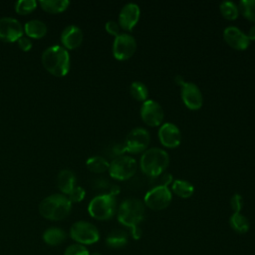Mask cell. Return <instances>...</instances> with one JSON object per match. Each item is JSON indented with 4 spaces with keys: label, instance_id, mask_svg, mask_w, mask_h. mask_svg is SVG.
Segmentation results:
<instances>
[{
    "label": "cell",
    "instance_id": "obj_10",
    "mask_svg": "<svg viewBox=\"0 0 255 255\" xmlns=\"http://www.w3.org/2000/svg\"><path fill=\"white\" fill-rule=\"evenodd\" d=\"M136 50V41L128 33H121L113 43V55L117 60L125 61L132 57Z\"/></svg>",
    "mask_w": 255,
    "mask_h": 255
},
{
    "label": "cell",
    "instance_id": "obj_35",
    "mask_svg": "<svg viewBox=\"0 0 255 255\" xmlns=\"http://www.w3.org/2000/svg\"><path fill=\"white\" fill-rule=\"evenodd\" d=\"M17 42H18L19 48H20L22 51H24V52H28V51H30L31 48H32V42H31V40H30L29 38H27V37L22 36Z\"/></svg>",
    "mask_w": 255,
    "mask_h": 255
},
{
    "label": "cell",
    "instance_id": "obj_30",
    "mask_svg": "<svg viewBox=\"0 0 255 255\" xmlns=\"http://www.w3.org/2000/svg\"><path fill=\"white\" fill-rule=\"evenodd\" d=\"M64 255H90V252L83 244L75 243L66 248Z\"/></svg>",
    "mask_w": 255,
    "mask_h": 255
},
{
    "label": "cell",
    "instance_id": "obj_3",
    "mask_svg": "<svg viewBox=\"0 0 255 255\" xmlns=\"http://www.w3.org/2000/svg\"><path fill=\"white\" fill-rule=\"evenodd\" d=\"M72 209V202L64 194H52L44 198L39 205L40 214L50 220L66 218Z\"/></svg>",
    "mask_w": 255,
    "mask_h": 255
},
{
    "label": "cell",
    "instance_id": "obj_6",
    "mask_svg": "<svg viewBox=\"0 0 255 255\" xmlns=\"http://www.w3.org/2000/svg\"><path fill=\"white\" fill-rule=\"evenodd\" d=\"M137 170V161L129 155H118L109 166L110 175L117 180H128Z\"/></svg>",
    "mask_w": 255,
    "mask_h": 255
},
{
    "label": "cell",
    "instance_id": "obj_32",
    "mask_svg": "<svg viewBox=\"0 0 255 255\" xmlns=\"http://www.w3.org/2000/svg\"><path fill=\"white\" fill-rule=\"evenodd\" d=\"M243 197L239 193H235L232 195L230 199V206L233 210V212H241V209L243 208Z\"/></svg>",
    "mask_w": 255,
    "mask_h": 255
},
{
    "label": "cell",
    "instance_id": "obj_1",
    "mask_svg": "<svg viewBox=\"0 0 255 255\" xmlns=\"http://www.w3.org/2000/svg\"><path fill=\"white\" fill-rule=\"evenodd\" d=\"M42 63L50 74L56 77H64L70 69L69 53L61 46H51L42 54Z\"/></svg>",
    "mask_w": 255,
    "mask_h": 255
},
{
    "label": "cell",
    "instance_id": "obj_14",
    "mask_svg": "<svg viewBox=\"0 0 255 255\" xmlns=\"http://www.w3.org/2000/svg\"><path fill=\"white\" fill-rule=\"evenodd\" d=\"M140 16V9L135 3L126 4L119 14V25L126 31L132 30L137 24Z\"/></svg>",
    "mask_w": 255,
    "mask_h": 255
},
{
    "label": "cell",
    "instance_id": "obj_19",
    "mask_svg": "<svg viewBox=\"0 0 255 255\" xmlns=\"http://www.w3.org/2000/svg\"><path fill=\"white\" fill-rule=\"evenodd\" d=\"M128 241V235L123 229H114L108 234L106 238L107 245L112 248L124 247L127 245Z\"/></svg>",
    "mask_w": 255,
    "mask_h": 255
},
{
    "label": "cell",
    "instance_id": "obj_27",
    "mask_svg": "<svg viewBox=\"0 0 255 255\" xmlns=\"http://www.w3.org/2000/svg\"><path fill=\"white\" fill-rule=\"evenodd\" d=\"M221 15L227 20H235L239 15L238 5L232 1H223L219 5Z\"/></svg>",
    "mask_w": 255,
    "mask_h": 255
},
{
    "label": "cell",
    "instance_id": "obj_11",
    "mask_svg": "<svg viewBox=\"0 0 255 255\" xmlns=\"http://www.w3.org/2000/svg\"><path fill=\"white\" fill-rule=\"evenodd\" d=\"M140 117L142 121L149 127L161 126L164 118L162 107L153 100H146L140 107Z\"/></svg>",
    "mask_w": 255,
    "mask_h": 255
},
{
    "label": "cell",
    "instance_id": "obj_20",
    "mask_svg": "<svg viewBox=\"0 0 255 255\" xmlns=\"http://www.w3.org/2000/svg\"><path fill=\"white\" fill-rule=\"evenodd\" d=\"M25 33L28 37L34 39H40L47 33V26L40 20H31L25 24Z\"/></svg>",
    "mask_w": 255,
    "mask_h": 255
},
{
    "label": "cell",
    "instance_id": "obj_36",
    "mask_svg": "<svg viewBox=\"0 0 255 255\" xmlns=\"http://www.w3.org/2000/svg\"><path fill=\"white\" fill-rule=\"evenodd\" d=\"M130 233H131V236L133 239H139L141 236V230H140L139 226L130 228Z\"/></svg>",
    "mask_w": 255,
    "mask_h": 255
},
{
    "label": "cell",
    "instance_id": "obj_5",
    "mask_svg": "<svg viewBox=\"0 0 255 255\" xmlns=\"http://www.w3.org/2000/svg\"><path fill=\"white\" fill-rule=\"evenodd\" d=\"M116 197L110 193L95 196L89 203L90 215L98 220H107L113 217L116 212Z\"/></svg>",
    "mask_w": 255,
    "mask_h": 255
},
{
    "label": "cell",
    "instance_id": "obj_8",
    "mask_svg": "<svg viewBox=\"0 0 255 255\" xmlns=\"http://www.w3.org/2000/svg\"><path fill=\"white\" fill-rule=\"evenodd\" d=\"M171 199L172 194L168 187L156 185L145 193L143 203L152 210H162L169 205Z\"/></svg>",
    "mask_w": 255,
    "mask_h": 255
},
{
    "label": "cell",
    "instance_id": "obj_7",
    "mask_svg": "<svg viewBox=\"0 0 255 255\" xmlns=\"http://www.w3.org/2000/svg\"><path fill=\"white\" fill-rule=\"evenodd\" d=\"M70 236L80 244H93L100 239L98 228L91 222L80 220L75 222L70 229Z\"/></svg>",
    "mask_w": 255,
    "mask_h": 255
},
{
    "label": "cell",
    "instance_id": "obj_31",
    "mask_svg": "<svg viewBox=\"0 0 255 255\" xmlns=\"http://www.w3.org/2000/svg\"><path fill=\"white\" fill-rule=\"evenodd\" d=\"M86 195V191L81 186H75L72 191L68 194V198L71 202H80L84 199Z\"/></svg>",
    "mask_w": 255,
    "mask_h": 255
},
{
    "label": "cell",
    "instance_id": "obj_23",
    "mask_svg": "<svg viewBox=\"0 0 255 255\" xmlns=\"http://www.w3.org/2000/svg\"><path fill=\"white\" fill-rule=\"evenodd\" d=\"M43 239L48 245H60L66 239V232L61 228L51 227L44 232Z\"/></svg>",
    "mask_w": 255,
    "mask_h": 255
},
{
    "label": "cell",
    "instance_id": "obj_21",
    "mask_svg": "<svg viewBox=\"0 0 255 255\" xmlns=\"http://www.w3.org/2000/svg\"><path fill=\"white\" fill-rule=\"evenodd\" d=\"M171 190L181 198H188L194 192L193 185L184 179H175L171 183Z\"/></svg>",
    "mask_w": 255,
    "mask_h": 255
},
{
    "label": "cell",
    "instance_id": "obj_40",
    "mask_svg": "<svg viewBox=\"0 0 255 255\" xmlns=\"http://www.w3.org/2000/svg\"><path fill=\"white\" fill-rule=\"evenodd\" d=\"M90 255H101V254H100V253H99V252H93V253H92V254H91V253H90Z\"/></svg>",
    "mask_w": 255,
    "mask_h": 255
},
{
    "label": "cell",
    "instance_id": "obj_34",
    "mask_svg": "<svg viewBox=\"0 0 255 255\" xmlns=\"http://www.w3.org/2000/svg\"><path fill=\"white\" fill-rule=\"evenodd\" d=\"M105 28H106V31H107L109 34L115 36V38L121 34V32H120V31H121V27H120L119 23L116 22V21H114V20L108 21V22L106 23V25H105Z\"/></svg>",
    "mask_w": 255,
    "mask_h": 255
},
{
    "label": "cell",
    "instance_id": "obj_13",
    "mask_svg": "<svg viewBox=\"0 0 255 255\" xmlns=\"http://www.w3.org/2000/svg\"><path fill=\"white\" fill-rule=\"evenodd\" d=\"M23 36V27L14 18H0V40L8 43L18 41Z\"/></svg>",
    "mask_w": 255,
    "mask_h": 255
},
{
    "label": "cell",
    "instance_id": "obj_26",
    "mask_svg": "<svg viewBox=\"0 0 255 255\" xmlns=\"http://www.w3.org/2000/svg\"><path fill=\"white\" fill-rule=\"evenodd\" d=\"M129 93L131 97L138 102H145L148 97L147 87L139 81H135L131 83L129 87Z\"/></svg>",
    "mask_w": 255,
    "mask_h": 255
},
{
    "label": "cell",
    "instance_id": "obj_4",
    "mask_svg": "<svg viewBox=\"0 0 255 255\" xmlns=\"http://www.w3.org/2000/svg\"><path fill=\"white\" fill-rule=\"evenodd\" d=\"M144 203L137 198L125 199L118 210V220L124 226L130 228L140 224L144 217Z\"/></svg>",
    "mask_w": 255,
    "mask_h": 255
},
{
    "label": "cell",
    "instance_id": "obj_29",
    "mask_svg": "<svg viewBox=\"0 0 255 255\" xmlns=\"http://www.w3.org/2000/svg\"><path fill=\"white\" fill-rule=\"evenodd\" d=\"M37 7L35 0H20L15 3V11L20 15H27L33 12Z\"/></svg>",
    "mask_w": 255,
    "mask_h": 255
},
{
    "label": "cell",
    "instance_id": "obj_24",
    "mask_svg": "<svg viewBox=\"0 0 255 255\" xmlns=\"http://www.w3.org/2000/svg\"><path fill=\"white\" fill-rule=\"evenodd\" d=\"M70 2L67 0H44L40 1L42 9L51 14H57L65 11Z\"/></svg>",
    "mask_w": 255,
    "mask_h": 255
},
{
    "label": "cell",
    "instance_id": "obj_2",
    "mask_svg": "<svg viewBox=\"0 0 255 255\" xmlns=\"http://www.w3.org/2000/svg\"><path fill=\"white\" fill-rule=\"evenodd\" d=\"M168 163V153L159 147L147 148L142 152L139 160L141 171L150 177H155L164 172Z\"/></svg>",
    "mask_w": 255,
    "mask_h": 255
},
{
    "label": "cell",
    "instance_id": "obj_16",
    "mask_svg": "<svg viewBox=\"0 0 255 255\" xmlns=\"http://www.w3.org/2000/svg\"><path fill=\"white\" fill-rule=\"evenodd\" d=\"M158 138L162 145L173 148L181 142V132L172 123H164L158 129Z\"/></svg>",
    "mask_w": 255,
    "mask_h": 255
},
{
    "label": "cell",
    "instance_id": "obj_18",
    "mask_svg": "<svg viewBox=\"0 0 255 255\" xmlns=\"http://www.w3.org/2000/svg\"><path fill=\"white\" fill-rule=\"evenodd\" d=\"M75 175L71 170L64 169L60 171L57 177V184L59 189L64 193V194H69L72 189L75 187Z\"/></svg>",
    "mask_w": 255,
    "mask_h": 255
},
{
    "label": "cell",
    "instance_id": "obj_38",
    "mask_svg": "<svg viewBox=\"0 0 255 255\" xmlns=\"http://www.w3.org/2000/svg\"><path fill=\"white\" fill-rule=\"evenodd\" d=\"M110 194H112L113 196H116L117 194L120 193V187L118 185H112V187L110 188Z\"/></svg>",
    "mask_w": 255,
    "mask_h": 255
},
{
    "label": "cell",
    "instance_id": "obj_22",
    "mask_svg": "<svg viewBox=\"0 0 255 255\" xmlns=\"http://www.w3.org/2000/svg\"><path fill=\"white\" fill-rule=\"evenodd\" d=\"M229 224L234 231L240 234L246 233L250 227L248 218L241 212H233V214L230 216Z\"/></svg>",
    "mask_w": 255,
    "mask_h": 255
},
{
    "label": "cell",
    "instance_id": "obj_33",
    "mask_svg": "<svg viewBox=\"0 0 255 255\" xmlns=\"http://www.w3.org/2000/svg\"><path fill=\"white\" fill-rule=\"evenodd\" d=\"M156 181H157V184L156 185H160V186H166V187H168V185L169 184H171L172 183V175L171 174H169V173H167V172H162L161 174H159V175H157V176H155V177H153ZM155 185V186H156Z\"/></svg>",
    "mask_w": 255,
    "mask_h": 255
},
{
    "label": "cell",
    "instance_id": "obj_39",
    "mask_svg": "<svg viewBox=\"0 0 255 255\" xmlns=\"http://www.w3.org/2000/svg\"><path fill=\"white\" fill-rule=\"evenodd\" d=\"M174 81H175V83L178 85V86H181L185 81H184V79L181 77V76H179V75H177L175 78H174Z\"/></svg>",
    "mask_w": 255,
    "mask_h": 255
},
{
    "label": "cell",
    "instance_id": "obj_15",
    "mask_svg": "<svg viewBox=\"0 0 255 255\" xmlns=\"http://www.w3.org/2000/svg\"><path fill=\"white\" fill-rule=\"evenodd\" d=\"M223 38L227 45L239 51L246 50L250 44L247 34L235 26L226 27L223 31Z\"/></svg>",
    "mask_w": 255,
    "mask_h": 255
},
{
    "label": "cell",
    "instance_id": "obj_12",
    "mask_svg": "<svg viewBox=\"0 0 255 255\" xmlns=\"http://www.w3.org/2000/svg\"><path fill=\"white\" fill-rule=\"evenodd\" d=\"M180 95L183 104L190 110H198L203 105V95L194 83L184 82L180 86Z\"/></svg>",
    "mask_w": 255,
    "mask_h": 255
},
{
    "label": "cell",
    "instance_id": "obj_25",
    "mask_svg": "<svg viewBox=\"0 0 255 255\" xmlns=\"http://www.w3.org/2000/svg\"><path fill=\"white\" fill-rule=\"evenodd\" d=\"M86 165H87V168L94 173H103V172L109 170L110 163L103 156L95 155V156L88 158Z\"/></svg>",
    "mask_w": 255,
    "mask_h": 255
},
{
    "label": "cell",
    "instance_id": "obj_9",
    "mask_svg": "<svg viewBox=\"0 0 255 255\" xmlns=\"http://www.w3.org/2000/svg\"><path fill=\"white\" fill-rule=\"evenodd\" d=\"M149 141V132L143 128H135L128 133L124 145L126 151L130 153H139L147 149Z\"/></svg>",
    "mask_w": 255,
    "mask_h": 255
},
{
    "label": "cell",
    "instance_id": "obj_37",
    "mask_svg": "<svg viewBox=\"0 0 255 255\" xmlns=\"http://www.w3.org/2000/svg\"><path fill=\"white\" fill-rule=\"evenodd\" d=\"M247 37L250 40V42L251 41H255V24H253L250 27V29H249V31L247 33Z\"/></svg>",
    "mask_w": 255,
    "mask_h": 255
},
{
    "label": "cell",
    "instance_id": "obj_28",
    "mask_svg": "<svg viewBox=\"0 0 255 255\" xmlns=\"http://www.w3.org/2000/svg\"><path fill=\"white\" fill-rule=\"evenodd\" d=\"M239 13L255 23V0H241L238 4Z\"/></svg>",
    "mask_w": 255,
    "mask_h": 255
},
{
    "label": "cell",
    "instance_id": "obj_17",
    "mask_svg": "<svg viewBox=\"0 0 255 255\" xmlns=\"http://www.w3.org/2000/svg\"><path fill=\"white\" fill-rule=\"evenodd\" d=\"M83 41V32L82 30L74 25L66 27L61 34V42L63 46L67 49L74 50L78 48Z\"/></svg>",
    "mask_w": 255,
    "mask_h": 255
}]
</instances>
